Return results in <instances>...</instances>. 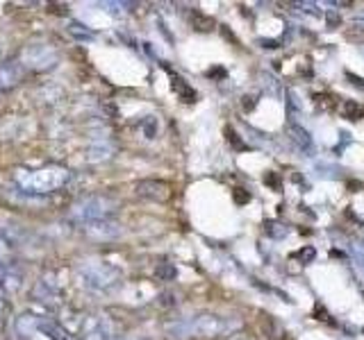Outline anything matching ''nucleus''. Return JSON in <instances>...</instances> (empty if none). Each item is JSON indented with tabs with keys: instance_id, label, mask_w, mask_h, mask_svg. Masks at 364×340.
Instances as JSON below:
<instances>
[{
	"instance_id": "nucleus-8",
	"label": "nucleus",
	"mask_w": 364,
	"mask_h": 340,
	"mask_svg": "<svg viewBox=\"0 0 364 340\" xmlns=\"http://www.w3.org/2000/svg\"><path fill=\"white\" fill-rule=\"evenodd\" d=\"M135 193L150 202H166L171 198V187L162 180H141L135 184Z\"/></svg>"
},
{
	"instance_id": "nucleus-5",
	"label": "nucleus",
	"mask_w": 364,
	"mask_h": 340,
	"mask_svg": "<svg viewBox=\"0 0 364 340\" xmlns=\"http://www.w3.org/2000/svg\"><path fill=\"white\" fill-rule=\"evenodd\" d=\"M18 61H21L25 70H50L59 64V53L55 46L46 44V41H35V44H28L21 50Z\"/></svg>"
},
{
	"instance_id": "nucleus-7",
	"label": "nucleus",
	"mask_w": 364,
	"mask_h": 340,
	"mask_svg": "<svg viewBox=\"0 0 364 340\" xmlns=\"http://www.w3.org/2000/svg\"><path fill=\"white\" fill-rule=\"evenodd\" d=\"M25 77V68L18 59H7L0 64V96L14 91Z\"/></svg>"
},
{
	"instance_id": "nucleus-15",
	"label": "nucleus",
	"mask_w": 364,
	"mask_h": 340,
	"mask_svg": "<svg viewBox=\"0 0 364 340\" xmlns=\"http://www.w3.org/2000/svg\"><path fill=\"white\" fill-rule=\"evenodd\" d=\"M265 232H267V236H271V239H276V241L285 239V236L289 234L285 225H282L280 220H273V218L265 220Z\"/></svg>"
},
{
	"instance_id": "nucleus-14",
	"label": "nucleus",
	"mask_w": 364,
	"mask_h": 340,
	"mask_svg": "<svg viewBox=\"0 0 364 340\" xmlns=\"http://www.w3.org/2000/svg\"><path fill=\"white\" fill-rule=\"evenodd\" d=\"M339 111H341V116L346 118V120H360V118H364V109L358 105V100H344L341 105H339Z\"/></svg>"
},
{
	"instance_id": "nucleus-9",
	"label": "nucleus",
	"mask_w": 364,
	"mask_h": 340,
	"mask_svg": "<svg viewBox=\"0 0 364 340\" xmlns=\"http://www.w3.org/2000/svg\"><path fill=\"white\" fill-rule=\"evenodd\" d=\"M32 300L39 302L42 306H46V308H55V306L62 304V293H59L55 282L42 277V279H39L32 288Z\"/></svg>"
},
{
	"instance_id": "nucleus-24",
	"label": "nucleus",
	"mask_w": 364,
	"mask_h": 340,
	"mask_svg": "<svg viewBox=\"0 0 364 340\" xmlns=\"http://www.w3.org/2000/svg\"><path fill=\"white\" fill-rule=\"evenodd\" d=\"M157 304H159L162 308H174V306H178V295H176V293H171V291L159 293Z\"/></svg>"
},
{
	"instance_id": "nucleus-20",
	"label": "nucleus",
	"mask_w": 364,
	"mask_h": 340,
	"mask_svg": "<svg viewBox=\"0 0 364 340\" xmlns=\"http://www.w3.org/2000/svg\"><path fill=\"white\" fill-rule=\"evenodd\" d=\"M262 182H265L267 187L271 191H276V193H280V189H282V177H280V172H276V170H267L265 177H262Z\"/></svg>"
},
{
	"instance_id": "nucleus-12",
	"label": "nucleus",
	"mask_w": 364,
	"mask_h": 340,
	"mask_svg": "<svg viewBox=\"0 0 364 340\" xmlns=\"http://www.w3.org/2000/svg\"><path fill=\"white\" fill-rule=\"evenodd\" d=\"M171 87H174V91L182 98V102H194L196 100V91L176 73H171Z\"/></svg>"
},
{
	"instance_id": "nucleus-33",
	"label": "nucleus",
	"mask_w": 364,
	"mask_h": 340,
	"mask_svg": "<svg viewBox=\"0 0 364 340\" xmlns=\"http://www.w3.org/2000/svg\"><path fill=\"white\" fill-rule=\"evenodd\" d=\"M207 75H210V77H212V75H214V77H226V70H224V68H217V70H210Z\"/></svg>"
},
{
	"instance_id": "nucleus-30",
	"label": "nucleus",
	"mask_w": 364,
	"mask_h": 340,
	"mask_svg": "<svg viewBox=\"0 0 364 340\" xmlns=\"http://www.w3.org/2000/svg\"><path fill=\"white\" fill-rule=\"evenodd\" d=\"M315 317H317V320H323V322H328V325H335V322L330 320L328 311H326V308H323L321 304H315Z\"/></svg>"
},
{
	"instance_id": "nucleus-37",
	"label": "nucleus",
	"mask_w": 364,
	"mask_h": 340,
	"mask_svg": "<svg viewBox=\"0 0 364 340\" xmlns=\"http://www.w3.org/2000/svg\"><path fill=\"white\" fill-rule=\"evenodd\" d=\"M114 340H141V338H130L128 336V338H114Z\"/></svg>"
},
{
	"instance_id": "nucleus-10",
	"label": "nucleus",
	"mask_w": 364,
	"mask_h": 340,
	"mask_svg": "<svg viewBox=\"0 0 364 340\" xmlns=\"http://www.w3.org/2000/svg\"><path fill=\"white\" fill-rule=\"evenodd\" d=\"M85 234L94 241H112V239H116V236H121V225L114 220L91 222L85 227Z\"/></svg>"
},
{
	"instance_id": "nucleus-3",
	"label": "nucleus",
	"mask_w": 364,
	"mask_h": 340,
	"mask_svg": "<svg viewBox=\"0 0 364 340\" xmlns=\"http://www.w3.org/2000/svg\"><path fill=\"white\" fill-rule=\"evenodd\" d=\"M78 282L89 293H112L121 284V270L109 261L91 259L78 265Z\"/></svg>"
},
{
	"instance_id": "nucleus-22",
	"label": "nucleus",
	"mask_w": 364,
	"mask_h": 340,
	"mask_svg": "<svg viewBox=\"0 0 364 340\" xmlns=\"http://www.w3.org/2000/svg\"><path fill=\"white\" fill-rule=\"evenodd\" d=\"M68 32L73 34L75 39H83V41H91V39H94V32H89V30L83 23H71L68 25Z\"/></svg>"
},
{
	"instance_id": "nucleus-13",
	"label": "nucleus",
	"mask_w": 364,
	"mask_h": 340,
	"mask_svg": "<svg viewBox=\"0 0 364 340\" xmlns=\"http://www.w3.org/2000/svg\"><path fill=\"white\" fill-rule=\"evenodd\" d=\"M289 137H291V141H294L298 148H303V150H312V139H310V134H308V130H303L301 125H294V122H291V125H289Z\"/></svg>"
},
{
	"instance_id": "nucleus-11",
	"label": "nucleus",
	"mask_w": 364,
	"mask_h": 340,
	"mask_svg": "<svg viewBox=\"0 0 364 340\" xmlns=\"http://www.w3.org/2000/svg\"><path fill=\"white\" fill-rule=\"evenodd\" d=\"M114 154V148L112 143H109L107 139H98L94 146L89 148V159L91 161H105Z\"/></svg>"
},
{
	"instance_id": "nucleus-36",
	"label": "nucleus",
	"mask_w": 364,
	"mask_h": 340,
	"mask_svg": "<svg viewBox=\"0 0 364 340\" xmlns=\"http://www.w3.org/2000/svg\"><path fill=\"white\" fill-rule=\"evenodd\" d=\"M3 308H5V300H3V293H0V315H3Z\"/></svg>"
},
{
	"instance_id": "nucleus-16",
	"label": "nucleus",
	"mask_w": 364,
	"mask_h": 340,
	"mask_svg": "<svg viewBox=\"0 0 364 340\" xmlns=\"http://www.w3.org/2000/svg\"><path fill=\"white\" fill-rule=\"evenodd\" d=\"M0 265L12 267L14 265V247L5 236H0Z\"/></svg>"
},
{
	"instance_id": "nucleus-26",
	"label": "nucleus",
	"mask_w": 364,
	"mask_h": 340,
	"mask_svg": "<svg viewBox=\"0 0 364 340\" xmlns=\"http://www.w3.org/2000/svg\"><path fill=\"white\" fill-rule=\"evenodd\" d=\"M226 137H228V141H230L237 150H246V148H248L246 143L239 139V134H237L235 130H232V127H226Z\"/></svg>"
},
{
	"instance_id": "nucleus-27",
	"label": "nucleus",
	"mask_w": 364,
	"mask_h": 340,
	"mask_svg": "<svg viewBox=\"0 0 364 340\" xmlns=\"http://www.w3.org/2000/svg\"><path fill=\"white\" fill-rule=\"evenodd\" d=\"M257 100H260V94H246L241 98V107H244V111H253L257 107Z\"/></svg>"
},
{
	"instance_id": "nucleus-38",
	"label": "nucleus",
	"mask_w": 364,
	"mask_h": 340,
	"mask_svg": "<svg viewBox=\"0 0 364 340\" xmlns=\"http://www.w3.org/2000/svg\"><path fill=\"white\" fill-rule=\"evenodd\" d=\"M362 332H364V329H362Z\"/></svg>"
},
{
	"instance_id": "nucleus-29",
	"label": "nucleus",
	"mask_w": 364,
	"mask_h": 340,
	"mask_svg": "<svg viewBox=\"0 0 364 340\" xmlns=\"http://www.w3.org/2000/svg\"><path fill=\"white\" fill-rule=\"evenodd\" d=\"M232 198H235L237 204H248L253 195L246 189H235V191H232Z\"/></svg>"
},
{
	"instance_id": "nucleus-35",
	"label": "nucleus",
	"mask_w": 364,
	"mask_h": 340,
	"mask_svg": "<svg viewBox=\"0 0 364 340\" xmlns=\"http://www.w3.org/2000/svg\"><path fill=\"white\" fill-rule=\"evenodd\" d=\"M330 254H332V256H339V259H346V254H344V252H339V250H332Z\"/></svg>"
},
{
	"instance_id": "nucleus-21",
	"label": "nucleus",
	"mask_w": 364,
	"mask_h": 340,
	"mask_svg": "<svg viewBox=\"0 0 364 340\" xmlns=\"http://www.w3.org/2000/svg\"><path fill=\"white\" fill-rule=\"evenodd\" d=\"M262 329H265V334L269 338H280V327L273 322L271 315H262Z\"/></svg>"
},
{
	"instance_id": "nucleus-18",
	"label": "nucleus",
	"mask_w": 364,
	"mask_h": 340,
	"mask_svg": "<svg viewBox=\"0 0 364 340\" xmlns=\"http://www.w3.org/2000/svg\"><path fill=\"white\" fill-rule=\"evenodd\" d=\"M191 23H194V27L198 30V32H210V30L214 27V18L203 16L200 12H194V14H191Z\"/></svg>"
},
{
	"instance_id": "nucleus-31",
	"label": "nucleus",
	"mask_w": 364,
	"mask_h": 340,
	"mask_svg": "<svg viewBox=\"0 0 364 340\" xmlns=\"http://www.w3.org/2000/svg\"><path fill=\"white\" fill-rule=\"evenodd\" d=\"M260 46L265 48V50H276V48H280V41H276V39H262Z\"/></svg>"
},
{
	"instance_id": "nucleus-32",
	"label": "nucleus",
	"mask_w": 364,
	"mask_h": 340,
	"mask_svg": "<svg viewBox=\"0 0 364 340\" xmlns=\"http://www.w3.org/2000/svg\"><path fill=\"white\" fill-rule=\"evenodd\" d=\"M346 77L353 82V84H358V87H364V80L362 77H356V75H353V73H346Z\"/></svg>"
},
{
	"instance_id": "nucleus-34",
	"label": "nucleus",
	"mask_w": 364,
	"mask_h": 340,
	"mask_svg": "<svg viewBox=\"0 0 364 340\" xmlns=\"http://www.w3.org/2000/svg\"><path fill=\"white\" fill-rule=\"evenodd\" d=\"M348 189L351 191H360L362 189V182H348Z\"/></svg>"
},
{
	"instance_id": "nucleus-1",
	"label": "nucleus",
	"mask_w": 364,
	"mask_h": 340,
	"mask_svg": "<svg viewBox=\"0 0 364 340\" xmlns=\"http://www.w3.org/2000/svg\"><path fill=\"white\" fill-rule=\"evenodd\" d=\"M244 327L239 317H221L212 313H200L196 317H180L166 325V334L174 340H191V338H221L232 336Z\"/></svg>"
},
{
	"instance_id": "nucleus-6",
	"label": "nucleus",
	"mask_w": 364,
	"mask_h": 340,
	"mask_svg": "<svg viewBox=\"0 0 364 340\" xmlns=\"http://www.w3.org/2000/svg\"><path fill=\"white\" fill-rule=\"evenodd\" d=\"M116 322L107 313H91L80 320V340H114Z\"/></svg>"
},
{
	"instance_id": "nucleus-19",
	"label": "nucleus",
	"mask_w": 364,
	"mask_h": 340,
	"mask_svg": "<svg viewBox=\"0 0 364 340\" xmlns=\"http://www.w3.org/2000/svg\"><path fill=\"white\" fill-rule=\"evenodd\" d=\"M315 105L321 111H332L337 105V100H335V96H330V94H315Z\"/></svg>"
},
{
	"instance_id": "nucleus-25",
	"label": "nucleus",
	"mask_w": 364,
	"mask_h": 340,
	"mask_svg": "<svg viewBox=\"0 0 364 340\" xmlns=\"http://www.w3.org/2000/svg\"><path fill=\"white\" fill-rule=\"evenodd\" d=\"M157 130H159L157 118H155V116H148V118L144 120V134H146V139H155V137H157Z\"/></svg>"
},
{
	"instance_id": "nucleus-2",
	"label": "nucleus",
	"mask_w": 364,
	"mask_h": 340,
	"mask_svg": "<svg viewBox=\"0 0 364 340\" xmlns=\"http://www.w3.org/2000/svg\"><path fill=\"white\" fill-rule=\"evenodd\" d=\"M12 180L23 195L39 198V195L62 191L71 180V170L59 166V163H44V166L37 168H16Z\"/></svg>"
},
{
	"instance_id": "nucleus-4",
	"label": "nucleus",
	"mask_w": 364,
	"mask_h": 340,
	"mask_svg": "<svg viewBox=\"0 0 364 340\" xmlns=\"http://www.w3.org/2000/svg\"><path fill=\"white\" fill-rule=\"evenodd\" d=\"M119 209V202L109 195H87V198H80L78 202L71 204L68 209V220L75 225H91L100 220H112V215Z\"/></svg>"
},
{
	"instance_id": "nucleus-28",
	"label": "nucleus",
	"mask_w": 364,
	"mask_h": 340,
	"mask_svg": "<svg viewBox=\"0 0 364 340\" xmlns=\"http://www.w3.org/2000/svg\"><path fill=\"white\" fill-rule=\"evenodd\" d=\"M323 16H326V25H328L330 30H335V27L341 25V16L335 12V9H328V12L323 14Z\"/></svg>"
},
{
	"instance_id": "nucleus-23",
	"label": "nucleus",
	"mask_w": 364,
	"mask_h": 340,
	"mask_svg": "<svg viewBox=\"0 0 364 340\" xmlns=\"http://www.w3.org/2000/svg\"><path fill=\"white\" fill-rule=\"evenodd\" d=\"M294 256H296V259H298L301 263H312V261L317 259V250H315L312 245H303Z\"/></svg>"
},
{
	"instance_id": "nucleus-17",
	"label": "nucleus",
	"mask_w": 364,
	"mask_h": 340,
	"mask_svg": "<svg viewBox=\"0 0 364 340\" xmlns=\"http://www.w3.org/2000/svg\"><path fill=\"white\" fill-rule=\"evenodd\" d=\"M155 277H157L159 282H174L176 277H178V270H176L174 263H159L155 267Z\"/></svg>"
}]
</instances>
